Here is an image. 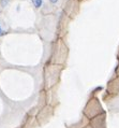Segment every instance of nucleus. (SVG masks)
Masks as SVG:
<instances>
[{"instance_id":"obj_1","label":"nucleus","mask_w":119,"mask_h":128,"mask_svg":"<svg viewBox=\"0 0 119 128\" xmlns=\"http://www.w3.org/2000/svg\"><path fill=\"white\" fill-rule=\"evenodd\" d=\"M42 2H43V0H32V3H33V6H36V8H40Z\"/></svg>"},{"instance_id":"obj_2","label":"nucleus","mask_w":119,"mask_h":128,"mask_svg":"<svg viewBox=\"0 0 119 128\" xmlns=\"http://www.w3.org/2000/svg\"><path fill=\"white\" fill-rule=\"evenodd\" d=\"M57 1H58V0H51V2H53V3H56Z\"/></svg>"},{"instance_id":"obj_3","label":"nucleus","mask_w":119,"mask_h":128,"mask_svg":"<svg viewBox=\"0 0 119 128\" xmlns=\"http://www.w3.org/2000/svg\"><path fill=\"white\" fill-rule=\"evenodd\" d=\"M0 34H1V29H0Z\"/></svg>"}]
</instances>
